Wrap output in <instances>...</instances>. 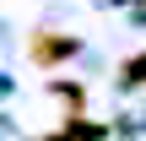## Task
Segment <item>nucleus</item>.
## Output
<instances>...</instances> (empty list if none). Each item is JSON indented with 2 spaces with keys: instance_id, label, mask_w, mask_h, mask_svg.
<instances>
[{
  "instance_id": "f257e3e1",
  "label": "nucleus",
  "mask_w": 146,
  "mask_h": 141,
  "mask_svg": "<svg viewBox=\"0 0 146 141\" xmlns=\"http://www.w3.org/2000/svg\"><path fill=\"white\" fill-rule=\"evenodd\" d=\"M65 54H76V43L70 38H33V60H43V65H54V60H65Z\"/></svg>"
},
{
  "instance_id": "f03ea898",
  "label": "nucleus",
  "mask_w": 146,
  "mask_h": 141,
  "mask_svg": "<svg viewBox=\"0 0 146 141\" xmlns=\"http://www.w3.org/2000/svg\"><path fill=\"white\" fill-rule=\"evenodd\" d=\"M119 82H125V87H146V54H141V60H125Z\"/></svg>"
},
{
  "instance_id": "7ed1b4c3",
  "label": "nucleus",
  "mask_w": 146,
  "mask_h": 141,
  "mask_svg": "<svg viewBox=\"0 0 146 141\" xmlns=\"http://www.w3.org/2000/svg\"><path fill=\"white\" fill-rule=\"evenodd\" d=\"M49 141H76V136H70V130H60V136H49Z\"/></svg>"
}]
</instances>
